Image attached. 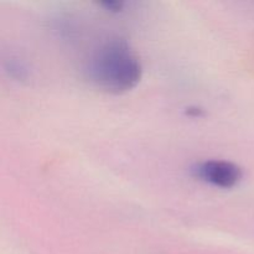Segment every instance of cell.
Instances as JSON below:
<instances>
[{
	"mask_svg": "<svg viewBox=\"0 0 254 254\" xmlns=\"http://www.w3.org/2000/svg\"><path fill=\"white\" fill-rule=\"evenodd\" d=\"M193 173L201 180L225 189L233 188L242 179V170L240 166L223 160L203 161L195 166Z\"/></svg>",
	"mask_w": 254,
	"mask_h": 254,
	"instance_id": "7a4b0ae2",
	"label": "cell"
},
{
	"mask_svg": "<svg viewBox=\"0 0 254 254\" xmlns=\"http://www.w3.org/2000/svg\"><path fill=\"white\" fill-rule=\"evenodd\" d=\"M87 73L99 88L122 93L136 86L141 76L138 57L124 40H111L89 60Z\"/></svg>",
	"mask_w": 254,
	"mask_h": 254,
	"instance_id": "6da1fadb",
	"label": "cell"
},
{
	"mask_svg": "<svg viewBox=\"0 0 254 254\" xmlns=\"http://www.w3.org/2000/svg\"><path fill=\"white\" fill-rule=\"evenodd\" d=\"M103 5H106V6L108 7V9H111L112 11H118L123 4H122V2L113 1V2H103Z\"/></svg>",
	"mask_w": 254,
	"mask_h": 254,
	"instance_id": "3957f363",
	"label": "cell"
}]
</instances>
